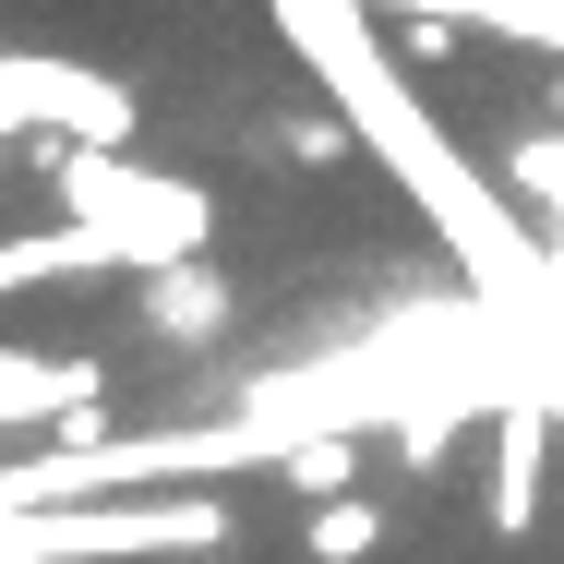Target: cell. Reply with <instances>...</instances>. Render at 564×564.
<instances>
[{
  "label": "cell",
  "instance_id": "5b68a950",
  "mask_svg": "<svg viewBox=\"0 0 564 564\" xmlns=\"http://www.w3.org/2000/svg\"><path fill=\"white\" fill-rule=\"evenodd\" d=\"M301 553H313V564H360V553H384V505L325 492V505H313V529H301Z\"/></svg>",
  "mask_w": 564,
  "mask_h": 564
},
{
  "label": "cell",
  "instance_id": "277c9868",
  "mask_svg": "<svg viewBox=\"0 0 564 564\" xmlns=\"http://www.w3.org/2000/svg\"><path fill=\"white\" fill-rule=\"evenodd\" d=\"M541 517V409H505V468H492V529L517 541Z\"/></svg>",
  "mask_w": 564,
  "mask_h": 564
},
{
  "label": "cell",
  "instance_id": "7a4b0ae2",
  "mask_svg": "<svg viewBox=\"0 0 564 564\" xmlns=\"http://www.w3.org/2000/svg\"><path fill=\"white\" fill-rule=\"evenodd\" d=\"M228 325H240V289H228L217 252H169V264L132 276V337H144V348L205 360V348H228Z\"/></svg>",
  "mask_w": 564,
  "mask_h": 564
},
{
  "label": "cell",
  "instance_id": "8992f818",
  "mask_svg": "<svg viewBox=\"0 0 564 564\" xmlns=\"http://www.w3.org/2000/svg\"><path fill=\"white\" fill-rule=\"evenodd\" d=\"M264 144H276V156H301V169H337V156H348V120H325V109H289L276 132H264Z\"/></svg>",
  "mask_w": 564,
  "mask_h": 564
},
{
  "label": "cell",
  "instance_id": "6da1fadb",
  "mask_svg": "<svg viewBox=\"0 0 564 564\" xmlns=\"http://www.w3.org/2000/svg\"><path fill=\"white\" fill-rule=\"evenodd\" d=\"M36 169L61 181V217L85 228V252L97 264H169V252H205L217 217H205V193L193 181H144V169H120L109 144H36Z\"/></svg>",
  "mask_w": 564,
  "mask_h": 564
},
{
  "label": "cell",
  "instance_id": "3957f363",
  "mask_svg": "<svg viewBox=\"0 0 564 564\" xmlns=\"http://www.w3.org/2000/svg\"><path fill=\"white\" fill-rule=\"evenodd\" d=\"M0 421L97 433V360H24V348H0Z\"/></svg>",
  "mask_w": 564,
  "mask_h": 564
},
{
  "label": "cell",
  "instance_id": "52a82bcc",
  "mask_svg": "<svg viewBox=\"0 0 564 564\" xmlns=\"http://www.w3.org/2000/svg\"><path fill=\"white\" fill-rule=\"evenodd\" d=\"M348 468H360L348 445H289V480H301V492H348Z\"/></svg>",
  "mask_w": 564,
  "mask_h": 564
}]
</instances>
